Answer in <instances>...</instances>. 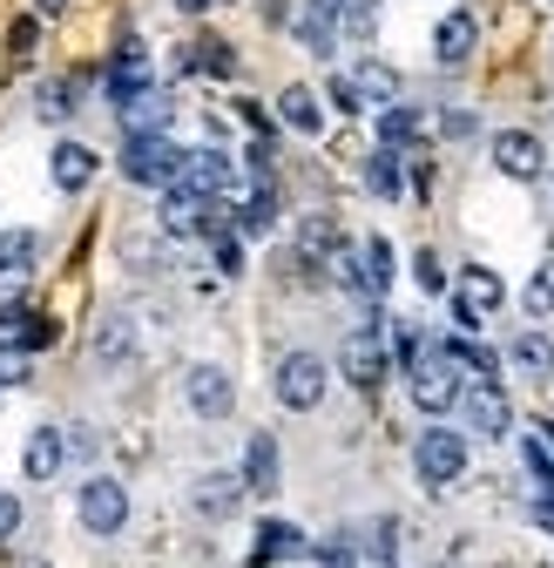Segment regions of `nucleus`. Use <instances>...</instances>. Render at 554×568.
I'll use <instances>...</instances> for the list:
<instances>
[{"mask_svg": "<svg viewBox=\"0 0 554 568\" xmlns=\"http://www.w3.org/2000/svg\"><path fill=\"white\" fill-rule=\"evenodd\" d=\"M122 176L143 183V190H170L183 176V150L170 135H129L122 142Z\"/></svg>", "mask_w": 554, "mask_h": 568, "instance_id": "nucleus-1", "label": "nucleus"}, {"mask_svg": "<svg viewBox=\"0 0 554 568\" xmlns=\"http://www.w3.org/2000/svg\"><path fill=\"white\" fill-rule=\"evenodd\" d=\"M412 467H420L427 487H453L466 474V434H453V426H427L420 447H412Z\"/></svg>", "mask_w": 554, "mask_h": 568, "instance_id": "nucleus-2", "label": "nucleus"}, {"mask_svg": "<svg viewBox=\"0 0 554 568\" xmlns=\"http://www.w3.org/2000/svg\"><path fill=\"white\" fill-rule=\"evenodd\" d=\"M75 515H82V528H89V535H115V528L129 521V487H122L115 474H95V480H82V494H75Z\"/></svg>", "mask_w": 554, "mask_h": 568, "instance_id": "nucleus-3", "label": "nucleus"}, {"mask_svg": "<svg viewBox=\"0 0 554 568\" xmlns=\"http://www.w3.org/2000/svg\"><path fill=\"white\" fill-rule=\"evenodd\" d=\"M318 399H325V359L318 352H285V359H277V406L311 413Z\"/></svg>", "mask_w": 554, "mask_h": 568, "instance_id": "nucleus-4", "label": "nucleus"}, {"mask_svg": "<svg viewBox=\"0 0 554 568\" xmlns=\"http://www.w3.org/2000/svg\"><path fill=\"white\" fill-rule=\"evenodd\" d=\"M460 406H466V426H473L480 440H507V434H514V406H507L501 379H473V386H460Z\"/></svg>", "mask_w": 554, "mask_h": 568, "instance_id": "nucleus-5", "label": "nucleus"}, {"mask_svg": "<svg viewBox=\"0 0 554 568\" xmlns=\"http://www.w3.org/2000/svg\"><path fill=\"white\" fill-rule=\"evenodd\" d=\"M501 305H507V284H501L494 271H480V264L460 271V292H453V325H460V332H473L480 318H494Z\"/></svg>", "mask_w": 554, "mask_h": 568, "instance_id": "nucleus-6", "label": "nucleus"}, {"mask_svg": "<svg viewBox=\"0 0 554 568\" xmlns=\"http://www.w3.org/2000/svg\"><path fill=\"white\" fill-rule=\"evenodd\" d=\"M412 399H420L427 413H447L460 399V366L447 359V352H420V359H412Z\"/></svg>", "mask_w": 554, "mask_h": 568, "instance_id": "nucleus-7", "label": "nucleus"}, {"mask_svg": "<svg viewBox=\"0 0 554 568\" xmlns=\"http://www.w3.org/2000/svg\"><path fill=\"white\" fill-rule=\"evenodd\" d=\"M183 190H196V196H224L230 183H237V163L217 150V142H211V150H183V176H176Z\"/></svg>", "mask_w": 554, "mask_h": 568, "instance_id": "nucleus-8", "label": "nucleus"}, {"mask_svg": "<svg viewBox=\"0 0 554 568\" xmlns=\"http://www.w3.org/2000/svg\"><path fill=\"white\" fill-rule=\"evenodd\" d=\"M338 366H345V379H352L359 393H379L386 386V345H379V332H352L345 352H338Z\"/></svg>", "mask_w": 554, "mask_h": 568, "instance_id": "nucleus-9", "label": "nucleus"}, {"mask_svg": "<svg viewBox=\"0 0 554 568\" xmlns=\"http://www.w3.org/2000/svg\"><path fill=\"white\" fill-rule=\"evenodd\" d=\"M541 163H547V156H541V135H534V129H501V135H494V170H501V176L534 183Z\"/></svg>", "mask_w": 554, "mask_h": 568, "instance_id": "nucleus-10", "label": "nucleus"}, {"mask_svg": "<svg viewBox=\"0 0 554 568\" xmlns=\"http://www.w3.org/2000/svg\"><path fill=\"white\" fill-rule=\"evenodd\" d=\"M183 393H189V413H203V419H224V413L237 406V386H230L224 366H189Z\"/></svg>", "mask_w": 554, "mask_h": 568, "instance_id": "nucleus-11", "label": "nucleus"}, {"mask_svg": "<svg viewBox=\"0 0 554 568\" xmlns=\"http://www.w3.org/2000/svg\"><path fill=\"white\" fill-rule=\"evenodd\" d=\"M95 170H102V156L89 150V142H54V156H48V176H54V190H89L95 183Z\"/></svg>", "mask_w": 554, "mask_h": 568, "instance_id": "nucleus-12", "label": "nucleus"}, {"mask_svg": "<svg viewBox=\"0 0 554 568\" xmlns=\"http://www.w3.org/2000/svg\"><path fill=\"white\" fill-rule=\"evenodd\" d=\"M170 115H176V102H170V89H156V82H150L143 95L122 102V129H129V135H163Z\"/></svg>", "mask_w": 554, "mask_h": 568, "instance_id": "nucleus-13", "label": "nucleus"}, {"mask_svg": "<svg viewBox=\"0 0 554 568\" xmlns=\"http://www.w3.org/2000/svg\"><path fill=\"white\" fill-rule=\"evenodd\" d=\"M61 460H68V434H61V426H34L28 447H21V474L28 480H54Z\"/></svg>", "mask_w": 554, "mask_h": 568, "instance_id": "nucleus-14", "label": "nucleus"}, {"mask_svg": "<svg viewBox=\"0 0 554 568\" xmlns=\"http://www.w3.org/2000/svg\"><path fill=\"white\" fill-rule=\"evenodd\" d=\"M143 89H150V48H143V41H129V48L109 61V102L122 109L129 95H143Z\"/></svg>", "mask_w": 554, "mask_h": 568, "instance_id": "nucleus-15", "label": "nucleus"}, {"mask_svg": "<svg viewBox=\"0 0 554 568\" xmlns=\"http://www.w3.org/2000/svg\"><path fill=\"white\" fill-rule=\"evenodd\" d=\"M473 48H480V21H473L466 8H453V14H447V21L433 28V54H440L447 68H460V61H466Z\"/></svg>", "mask_w": 554, "mask_h": 568, "instance_id": "nucleus-16", "label": "nucleus"}, {"mask_svg": "<svg viewBox=\"0 0 554 568\" xmlns=\"http://www.w3.org/2000/svg\"><path fill=\"white\" fill-rule=\"evenodd\" d=\"M352 89H359L366 109H386V102H399V68L379 61V54H366V61L352 68Z\"/></svg>", "mask_w": 554, "mask_h": 568, "instance_id": "nucleus-17", "label": "nucleus"}, {"mask_svg": "<svg viewBox=\"0 0 554 568\" xmlns=\"http://www.w3.org/2000/svg\"><path fill=\"white\" fill-rule=\"evenodd\" d=\"M237 501H244V474H203L196 480V508L211 515V521L237 515Z\"/></svg>", "mask_w": 554, "mask_h": 568, "instance_id": "nucleus-18", "label": "nucleus"}, {"mask_svg": "<svg viewBox=\"0 0 554 568\" xmlns=\"http://www.w3.org/2000/svg\"><path fill=\"white\" fill-rule=\"evenodd\" d=\"M298 555H305V535H298L291 521H264V528H257V548H250L257 568H270V561H298Z\"/></svg>", "mask_w": 554, "mask_h": 568, "instance_id": "nucleus-19", "label": "nucleus"}, {"mask_svg": "<svg viewBox=\"0 0 554 568\" xmlns=\"http://www.w3.org/2000/svg\"><path fill=\"white\" fill-rule=\"evenodd\" d=\"M244 494H277V440L270 434H250V447H244Z\"/></svg>", "mask_w": 554, "mask_h": 568, "instance_id": "nucleus-20", "label": "nucleus"}, {"mask_svg": "<svg viewBox=\"0 0 554 568\" xmlns=\"http://www.w3.org/2000/svg\"><path fill=\"white\" fill-rule=\"evenodd\" d=\"M298 41L311 54H331L338 41V0H305V14H298Z\"/></svg>", "mask_w": 554, "mask_h": 568, "instance_id": "nucleus-21", "label": "nucleus"}, {"mask_svg": "<svg viewBox=\"0 0 554 568\" xmlns=\"http://www.w3.org/2000/svg\"><path fill=\"white\" fill-rule=\"evenodd\" d=\"M420 135H427V115L420 109H399V102L379 109V150H412Z\"/></svg>", "mask_w": 554, "mask_h": 568, "instance_id": "nucleus-22", "label": "nucleus"}, {"mask_svg": "<svg viewBox=\"0 0 554 568\" xmlns=\"http://www.w3.org/2000/svg\"><path fill=\"white\" fill-rule=\"evenodd\" d=\"M277 115H285V129H298V135H318L325 129V109H318V95L305 82H291L285 95H277Z\"/></svg>", "mask_w": 554, "mask_h": 568, "instance_id": "nucleus-23", "label": "nucleus"}, {"mask_svg": "<svg viewBox=\"0 0 554 568\" xmlns=\"http://www.w3.org/2000/svg\"><path fill=\"white\" fill-rule=\"evenodd\" d=\"M507 366H514L521 379H547V373H554V345H547L541 332H521V338L507 345Z\"/></svg>", "mask_w": 554, "mask_h": 568, "instance_id": "nucleus-24", "label": "nucleus"}, {"mask_svg": "<svg viewBox=\"0 0 554 568\" xmlns=\"http://www.w3.org/2000/svg\"><path fill=\"white\" fill-rule=\"evenodd\" d=\"M34 231H0V284H21L34 271Z\"/></svg>", "mask_w": 554, "mask_h": 568, "instance_id": "nucleus-25", "label": "nucleus"}, {"mask_svg": "<svg viewBox=\"0 0 554 568\" xmlns=\"http://www.w3.org/2000/svg\"><path fill=\"white\" fill-rule=\"evenodd\" d=\"M359 292H372V298L392 292V244H386V237H372V244L359 251Z\"/></svg>", "mask_w": 554, "mask_h": 568, "instance_id": "nucleus-26", "label": "nucleus"}, {"mask_svg": "<svg viewBox=\"0 0 554 568\" xmlns=\"http://www.w3.org/2000/svg\"><path fill=\"white\" fill-rule=\"evenodd\" d=\"M237 231H244V237H264V231H277V190H270V183H257V190L244 196V210H237Z\"/></svg>", "mask_w": 554, "mask_h": 568, "instance_id": "nucleus-27", "label": "nucleus"}, {"mask_svg": "<svg viewBox=\"0 0 554 568\" xmlns=\"http://www.w3.org/2000/svg\"><path fill=\"white\" fill-rule=\"evenodd\" d=\"M183 68H196V75H217V82H224V75H237V61H230V41H217V34H211V41H189Z\"/></svg>", "mask_w": 554, "mask_h": 568, "instance_id": "nucleus-28", "label": "nucleus"}, {"mask_svg": "<svg viewBox=\"0 0 554 568\" xmlns=\"http://www.w3.org/2000/svg\"><path fill=\"white\" fill-rule=\"evenodd\" d=\"M75 95H82L75 82L54 75V82H41V89H34V115H41V122H68V115H75Z\"/></svg>", "mask_w": 554, "mask_h": 568, "instance_id": "nucleus-29", "label": "nucleus"}, {"mask_svg": "<svg viewBox=\"0 0 554 568\" xmlns=\"http://www.w3.org/2000/svg\"><path fill=\"white\" fill-rule=\"evenodd\" d=\"M338 28H345V41H372L379 34V0H338Z\"/></svg>", "mask_w": 554, "mask_h": 568, "instance_id": "nucleus-30", "label": "nucleus"}, {"mask_svg": "<svg viewBox=\"0 0 554 568\" xmlns=\"http://www.w3.org/2000/svg\"><path fill=\"white\" fill-rule=\"evenodd\" d=\"M447 359H453V366H466L473 379H494V373H501V359H494V352L480 345V338H466V332H460V338L447 345Z\"/></svg>", "mask_w": 554, "mask_h": 568, "instance_id": "nucleus-31", "label": "nucleus"}, {"mask_svg": "<svg viewBox=\"0 0 554 568\" xmlns=\"http://www.w3.org/2000/svg\"><path fill=\"white\" fill-rule=\"evenodd\" d=\"M366 183H372V196H406V176H399V150H372V163H366Z\"/></svg>", "mask_w": 554, "mask_h": 568, "instance_id": "nucleus-32", "label": "nucleus"}, {"mask_svg": "<svg viewBox=\"0 0 554 568\" xmlns=\"http://www.w3.org/2000/svg\"><path fill=\"white\" fill-rule=\"evenodd\" d=\"M521 305H527V318H547V312H554V264H541V271L527 277V292H521Z\"/></svg>", "mask_w": 554, "mask_h": 568, "instance_id": "nucleus-33", "label": "nucleus"}, {"mask_svg": "<svg viewBox=\"0 0 554 568\" xmlns=\"http://www.w3.org/2000/svg\"><path fill=\"white\" fill-rule=\"evenodd\" d=\"M298 244H305V257H318V251L331 257V251H338V231H331V217H311V224L298 231Z\"/></svg>", "mask_w": 554, "mask_h": 568, "instance_id": "nucleus-34", "label": "nucleus"}, {"mask_svg": "<svg viewBox=\"0 0 554 568\" xmlns=\"http://www.w3.org/2000/svg\"><path fill=\"white\" fill-rule=\"evenodd\" d=\"M61 332H54V318H21V332H14V345L21 352H41V345H54Z\"/></svg>", "mask_w": 554, "mask_h": 568, "instance_id": "nucleus-35", "label": "nucleus"}, {"mask_svg": "<svg viewBox=\"0 0 554 568\" xmlns=\"http://www.w3.org/2000/svg\"><path fill=\"white\" fill-rule=\"evenodd\" d=\"M521 460H527V474H534V487L547 494V487H554V454H547L541 440H527V447H521Z\"/></svg>", "mask_w": 554, "mask_h": 568, "instance_id": "nucleus-36", "label": "nucleus"}, {"mask_svg": "<svg viewBox=\"0 0 554 568\" xmlns=\"http://www.w3.org/2000/svg\"><path fill=\"white\" fill-rule=\"evenodd\" d=\"M412 284H420V292H447V271H440V257H433V251L412 257Z\"/></svg>", "mask_w": 554, "mask_h": 568, "instance_id": "nucleus-37", "label": "nucleus"}, {"mask_svg": "<svg viewBox=\"0 0 554 568\" xmlns=\"http://www.w3.org/2000/svg\"><path fill=\"white\" fill-rule=\"evenodd\" d=\"M21 379H28V352L21 345H0V393L21 386Z\"/></svg>", "mask_w": 554, "mask_h": 568, "instance_id": "nucleus-38", "label": "nucleus"}, {"mask_svg": "<svg viewBox=\"0 0 554 568\" xmlns=\"http://www.w3.org/2000/svg\"><path fill=\"white\" fill-rule=\"evenodd\" d=\"M331 109H338V115H366V102H359L352 75H331Z\"/></svg>", "mask_w": 554, "mask_h": 568, "instance_id": "nucleus-39", "label": "nucleus"}, {"mask_svg": "<svg viewBox=\"0 0 554 568\" xmlns=\"http://www.w3.org/2000/svg\"><path fill=\"white\" fill-rule=\"evenodd\" d=\"M102 359H129V325L122 318H109V332H102Z\"/></svg>", "mask_w": 554, "mask_h": 568, "instance_id": "nucleus-40", "label": "nucleus"}, {"mask_svg": "<svg viewBox=\"0 0 554 568\" xmlns=\"http://www.w3.org/2000/svg\"><path fill=\"white\" fill-rule=\"evenodd\" d=\"M8 48H14V54H34V48H41V21H14Z\"/></svg>", "mask_w": 554, "mask_h": 568, "instance_id": "nucleus-41", "label": "nucleus"}, {"mask_svg": "<svg viewBox=\"0 0 554 568\" xmlns=\"http://www.w3.org/2000/svg\"><path fill=\"white\" fill-rule=\"evenodd\" d=\"M21 528V494H8V487H0V541H8Z\"/></svg>", "mask_w": 554, "mask_h": 568, "instance_id": "nucleus-42", "label": "nucleus"}, {"mask_svg": "<svg viewBox=\"0 0 554 568\" xmlns=\"http://www.w3.org/2000/svg\"><path fill=\"white\" fill-rule=\"evenodd\" d=\"M440 129H447L453 142H466V135H473V109H447V115H440Z\"/></svg>", "mask_w": 554, "mask_h": 568, "instance_id": "nucleus-43", "label": "nucleus"}, {"mask_svg": "<svg viewBox=\"0 0 554 568\" xmlns=\"http://www.w3.org/2000/svg\"><path fill=\"white\" fill-rule=\"evenodd\" d=\"M217 264H224V277H237L244 271V244L237 237H217Z\"/></svg>", "mask_w": 554, "mask_h": 568, "instance_id": "nucleus-44", "label": "nucleus"}, {"mask_svg": "<svg viewBox=\"0 0 554 568\" xmlns=\"http://www.w3.org/2000/svg\"><path fill=\"white\" fill-rule=\"evenodd\" d=\"M352 568H392V548H386V541H372V548H366V555H359V548H352Z\"/></svg>", "mask_w": 554, "mask_h": 568, "instance_id": "nucleus-45", "label": "nucleus"}, {"mask_svg": "<svg viewBox=\"0 0 554 568\" xmlns=\"http://www.w3.org/2000/svg\"><path fill=\"white\" fill-rule=\"evenodd\" d=\"M237 115H244V122H250V129H257V135H264V142H270V115H264V109H257V102H237Z\"/></svg>", "mask_w": 554, "mask_h": 568, "instance_id": "nucleus-46", "label": "nucleus"}, {"mask_svg": "<svg viewBox=\"0 0 554 568\" xmlns=\"http://www.w3.org/2000/svg\"><path fill=\"white\" fill-rule=\"evenodd\" d=\"M534 521H541V528L554 535V487H547V494H541V501H534Z\"/></svg>", "mask_w": 554, "mask_h": 568, "instance_id": "nucleus-47", "label": "nucleus"}, {"mask_svg": "<svg viewBox=\"0 0 554 568\" xmlns=\"http://www.w3.org/2000/svg\"><path fill=\"white\" fill-rule=\"evenodd\" d=\"M176 8H183V14H203V8H217V0H176Z\"/></svg>", "mask_w": 554, "mask_h": 568, "instance_id": "nucleus-48", "label": "nucleus"}, {"mask_svg": "<svg viewBox=\"0 0 554 568\" xmlns=\"http://www.w3.org/2000/svg\"><path fill=\"white\" fill-rule=\"evenodd\" d=\"M68 8V0H34V14H61Z\"/></svg>", "mask_w": 554, "mask_h": 568, "instance_id": "nucleus-49", "label": "nucleus"}]
</instances>
